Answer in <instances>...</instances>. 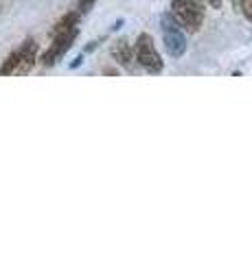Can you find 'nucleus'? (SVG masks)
Wrapping results in <instances>:
<instances>
[{
  "instance_id": "f257e3e1",
  "label": "nucleus",
  "mask_w": 252,
  "mask_h": 262,
  "mask_svg": "<svg viewBox=\"0 0 252 262\" xmlns=\"http://www.w3.org/2000/svg\"><path fill=\"white\" fill-rule=\"evenodd\" d=\"M169 13L173 15V20L186 31H200L202 22H204V5L202 0H171Z\"/></svg>"
},
{
  "instance_id": "f03ea898",
  "label": "nucleus",
  "mask_w": 252,
  "mask_h": 262,
  "mask_svg": "<svg viewBox=\"0 0 252 262\" xmlns=\"http://www.w3.org/2000/svg\"><path fill=\"white\" fill-rule=\"evenodd\" d=\"M160 31H162V39H165V48L173 59H180L186 53V35L184 29L173 20L171 13H162L160 15Z\"/></svg>"
},
{
  "instance_id": "7ed1b4c3",
  "label": "nucleus",
  "mask_w": 252,
  "mask_h": 262,
  "mask_svg": "<svg viewBox=\"0 0 252 262\" xmlns=\"http://www.w3.org/2000/svg\"><path fill=\"white\" fill-rule=\"evenodd\" d=\"M134 55H136V61L147 72L158 75V72H162V68H165V61H162V57H160L149 33H138V37L134 42Z\"/></svg>"
},
{
  "instance_id": "20e7f679",
  "label": "nucleus",
  "mask_w": 252,
  "mask_h": 262,
  "mask_svg": "<svg viewBox=\"0 0 252 262\" xmlns=\"http://www.w3.org/2000/svg\"><path fill=\"white\" fill-rule=\"evenodd\" d=\"M77 35H79V29H77V27H72V29L64 31V33H57V35H53L51 46H48L46 51L42 53V59H40L44 68H51V66L57 63L62 57L70 51V46L75 44Z\"/></svg>"
},
{
  "instance_id": "39448f33",
  "label": "nucleus",
  "mask_w": 252,
  "mask_h": 262,
  "mask_svg": "<svg viewBox=\"0 0 252 262\" xmlns=\"http://www.w3.org/2000/svg\"><path fill=\"white\" fill-rule=\"evenodd\" d=\"M35 61H37V44H35V39L29 37L18 48V68H15V75H29L33 70Z\"/></svg>"
},
{
  "instance_id": "423d86ee",
  "label": "nucleus",
  "mask_w": 252,
  "mask_h": 262,
  "mask_svg": "<svg viewBox=\"0 0 252 262\" xmlns=\"http://www.w3.org/2000/svg\"><path fill=\"white\" fill-rule=\"evenodd\" d=\"M112 57L117 59V63H121L123 68L132 70V61H134V46L129 44L127 37H121L117 42H112V48H110Z\"/></svg>"
},
{
  "instance_id": "0eeeda50",
  "label": "nucleus",
  "mask_w": 252,
  "mask_h": 262,
  "mask_svg": "<svg viewBox=\"0 0 252 262\" xmlns=\"http://www.w3.org/2000/svg\"><path fill=\"white\" fill-rule=\"evenodd\" d=\"M79 15H81L79 11H70V13H66V15H64V18L53 27V35H57V33H64V31H68V29H72V27H77Z\"/></svg>"
},
{
  "instance_id": "6e6552de",
  "label": "nucleus",
  "mask_w": 252,
  "mask_h": 262,
  "mask_svg": "<svg viewBox=\"0 0 252 262\" xmlns=\"http://www.w3.org/2000/svg\"><path fill=\"white\" fill-rule=\"evenodd\" d=\"M15 68H18V51H13V53L3 61V66H0V77L15 75Z\"/></svg>"
},
{
  "instance_id": "1a4fd4ad",
  "label": "nucleus",
  "mask_w": 252,
  "mask_h": 262,
  "mask_svg": "<svg viewBox=\"0 0 252 262\" xmlns=\"http://www.w3.org/2000/svg\"><path fill=\"white\" fill-rule=\"evenodd\" d=\"M239 9L243 13V18L252 22V0H239Z\"/></svg>"
},
{
  "instance_id": "9d476101",
  "label": "nucleus",
  "mask_w": 252,
  "mask_h": 262,
  "mask_svg": "<svg viewBox=\"0 0 252 262\" xmlns=\"http://www.w3.org/2000/svg\"><path fill=\"white\" fill-rule=\"evenodd\" d=\"M96 3V0H79V13H84V11H88V9H90V7Z\"/></svg>"
},
{
  "instance_id": "9b49d317",
  "label": "nucleus",
  "mask_w": 252,
  "mask_h": 262,
  "mask_svg": "<svg viewBox=\"0 0 252 262\" xmlns=\"http://www.w3.org/2000/svg\"><path fill=\"white\" fill-rule=\"evenodd\" d=\"M206 3L213 7V9H222V3H224V0H206Z\"/></svg>"
},
{
  "instance_id": "f8f14e48",
  "label": "nucleus",
  "mask_w": 252,
  "mask_h": 262,
  "mask_svg": "<svg viewBox=\"0 0 252 262\" xmlns=\"http://www.w3.org/2000/svg\"><path fill=\"white\" fill-rule=\"evenodd\" d=\"M103 75H119V70H117V68H105Z\"/></svg>"
}]
</instances>
